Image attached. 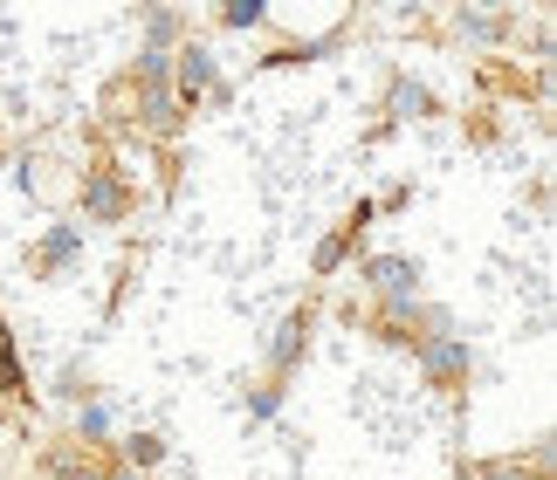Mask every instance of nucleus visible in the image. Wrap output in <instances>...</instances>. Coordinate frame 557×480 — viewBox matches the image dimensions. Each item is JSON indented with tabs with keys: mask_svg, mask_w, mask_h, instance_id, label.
I'll use <instances>...</instances> for the list:
<instances>
[{
	"mask_svg": "<svg viewBox=\"0 0 557 480\" xmlns=\"http://www.w3.org/2000/svg\"><path fill=\"white\" fill-rule=\"evenodd\" d=\"M227 83H221V55L207 49V41H180L173 49V97H180V111H200L207 97H221Z\"/></svg>",
	"mask_w": 557,
	"mask_h": 480,
	"instance_id": "1",
	"label": "nucleus"
},
{
	"mask_svg": "<svg viewBox=\"0 0 557 480\" xmlns=\"http://www.w3.org/2000/svg\"><path fill=\"white\" fill-rule=\"evenodd\" d=\"M76 227H117L132 213V186L117 179L111 165H83V192H76Z\"/></svg>",
	"mask_w": 557,
	"mask_h": 480,
	"instance_id": "2",
	"label": "nucleus"
},
{
	"mask_svg": "<svg viewBox=\"0 0 557 480\" xmlns=\"http://www.w3.org/2000/svg\"><path fill=\"white\" fill-rule=\"evenodd\" d=\"M358 275H366V289L385 310H420V261L413 254H372Z\"/></svg>",
	"mask_w": 557,
	"mask_h": 480,
	"instance_id": "3",
	"label": "nucleus"
},
{
	"mask_svg": "<svg viewBox=\"0 0 557 480\" xmlns=\"http://www.w3.org/2000/svg\"><path fill=\"white\" fill-rule=\"evenodd\" d=\"M420 370L434 384H468V370H475V351H468V337H420L413 343Z\"/></svg>",
	"mask_w": 557,
	"mask_h": 480,
	"instance_id": "4",
	"label": "nucleus"
},
{
	"mask_svg": "<svg viewBox=\"0 0 557 480\" xmlns=\"http://www.w3.org/2000/svg\"><path fill=\"white\" fill-rule=\"evenodd\" d=\"M83 261V227L76 220H55L49 233L35 240V268H41V281H62Z\"/></svg>",
	"mask_w": 557,
	"mask_h": 480,
	"instance_id": "5",
	"label": "nucleus"
},
{
	"mask_svg": "<svg viewBox=\"0 0 557 480\" xmlns=\"http://www.w3.org/2000/svg\"><path fill=\"white\" fill-rule=\"evenodd\" d=\"M310 330H317V316H310V310H289V316H283V330L269 337V370H275V378H289V370L304 364Z\"/></svg>",
	"mask_w": 557,
	"mask_h": 480,
	"instance_id": "6",
	"label": "nucleus"
},
{
	"mask_svg": "<svg viewBox=\"0 0 557 480\" xmlns=\"http://www.w3.org/2000/svg\"><path fill=\"white\" fill-rule=\"evenodd\" d=\"M351 248H358V233H351V227L324 233V240H317V254H310V275H337V268L351 261Z\"/></svg>",
	"mask_w": 557,
	"mask_h": 480,
	"instance_id": "7",
	"label": "nucleus"
},
{
	"mask_svg": "<svg viewBox=\"0 0 557 480\" xmlns=\"http://www.w3.org/2000/svg\"><path fill=\"white\" fill-rule=\"evenodd\" d=\"M331 49H337V35H317V41H289V49L262 55V70H296V62H324Z\"/></svg>",
	"mask_w": 557,
	"mask_h": 480,
	"instance_id": "8",
	"label": "nucleus"
},
{
	"mask_svg": "<svg viewBox=\"0 0 557 480\" xmlns=\"http://www.w3.org/2000/svg\"><path fill=\"white\" fill-rule=\"evenodd\" d=\"M385 103H393V117H434V90H426V83H413V76H399Z\"/></svg>",
	"mask_w": 557,
	"mask_h": 480,
	"instance_id": "9",
	"label": "nucleus"
},
{
	"mask_svg": "<svg viewBox=\"0 0 557 480\" xmlns=\"http://www.w3.org/2000/svg\"><path fill=\"white\" fill-rule=\"evenodd\" d=\"M159 460H165V440H159V432H132V440H124V467H132V473L152 480Z\"/></svg>",
	"mask_w": 557,
	"mask_h": 480,
	"instance_id": "10",
	"label": "nucleus"
},
{
	"mask_svg": "<svg viewBox=\"0 0 557 480\" xmlns=\"http://www.w3.org/2000/svg\"><path fill=\"white\" fill-rule=\"evenodd\" d=\"M138 117H145V124H152L159 138H165V130H180V97H173V90H145Z\"/></svg>",
	"mask_w": 557,
	"mask_h": 480,
	"instance_id": "11",
	"label": "nucleus"
},
{
	"mask_svg": "<svg viewBox=\"0 0 557 480\" xmlns=\"http://www.w3.org/2000/svg\"><path fill=\"white\" fill-rule=\"evenodd\" d=\"M14 391H28V370L14 357V330L0 323V399H14Z\"/></svg>",
	"mask_w": 557,
	"mask_h": 480,
	"instance_id": "12",
	"label": "nucleus"
},
{
	"mask_svg": "<svg viewBox=\"0 0 557 480\" xmlns=\"http://www.w3.org/2000/svg\"><path fill=\"white\" fill-rule=\"evenodd\" d=\"M138 90H173V55L165 49H138Z\"/></svg>",
	"mask_w": 557,
	"mask_h": 480,
	"instance_id": "13",
	"label": "nucleus"
},
{
	"mask_svg": "<svg viewBox=\"0 0 557 480\" xmlns=\"http://www.w3.org/2000/svg\"><path fill=\"white\" fill-rule=\"evenodd\" d=\"M180 28H186V21H180L173 8H152V14H145V35H152V41H145V49H165V55H173Z\"/></svg>",
	"mask_w": 557,
	"mask_h": 480,
	"instance_id": "14",
	"label": "nucleus"
},
{
	"mask_svg": "<svg viewBox=\"0 0 557 480\" xmlns=\"http://www.w3.org/2000/svg\"><path fill=\"white\" fill-rule=\"evenodd\" d=\"M262 21H269L262 0H227L221 8V28H262Z\"/></svg>",
	"mask_w": 557,
	"mask_h": 480,
	"instance_id": "15",
	"label": "nucleus"
},
{
	"mask_svg": "<svg viewBox=\"0 0 557 480\" xmlns=\"http://www.w3.org/2000/svg\"><path fill=\"white\" fill-rule=\"evenodd\" d=\"M76 432H83V440H103V432H111V405H103V399H83Z\"/></svg>",
	"mask_w": 557,
	"mask_h": 480,
	"instance_id": "16",
	"label": "nucleus"
},
{
	"mask_svg": "<svg viewBox=\"0 0 557 480\" xmlns=\"http://www.w3.org/2000/svg\"><path fill=\"white\" fill-rule=\"evenodd\" d=\"M455 28H461L468 41H496V35H503V21H496V14H475V8H461V14H455Z\"/></svg>",
	"mask_w": 557,
	"mask_h": 480,
	"instance_id": "17",
	"label": "nucleus"
},
{
	"mask_svg": "<svg viewBox=\"0 0 557 480\" xmlns=\"http://www.w3.org/2000/svg\"><path fill=\"white\" fill-rule=\"evenodd\" d=\"M283 412V384H262V391H248V419H275Z\"/></svg>",
	"mask_w": 557,
	"mask_h": 480,
	"instance_id": "18",
	"label": "nucleus"
},
{
	"mask_svg": "<svg viewBox=\"0 0 557 480\" xmlns=\"http://www.w3.org/2000/svg\"><path fill=\"white\" fill-rule=\"evenodd\" d=\"M62 399H90V370H83V364H70V370H62Z\"/></svg>",
	"mask_w": 557,
	"mask_h": 480,
	"instance_id": "19",
	"label": "nucleus"
},
{
	"mask_svg": "<svg viewBox=\"0 0 557 480\" xmlns=\"http://www.w3.org/2000/svg\"><path fill=\"white\" fill-rule=\"evenodd\" d=\"M482 480H537L523 460H496V467H482Z\"/></svg>",
	"mask_w": 557,
	"mask_h": 480,
	"instance_id": "20",
	"label": "nucleus"
},
{
	"mask_svg": "<svg viewBox=\"0 0 557 480\" xmlns=\"http://www.w3.org/2000/svg\"><path fill=\"white\" fill-rule=\"evenodd\" d=\"M406 206H413V186H393V192L379 200V213H406Z\"/></svg>",
	"mask_w": 557,
	"mask_h": 480,
	"instance_id": "21",
	"label": "nucleus"
},
{
	"mask_svg": "<svg viewBox=\"0 0 557 480\" xmlns=\"http://www.w3.org/2000/svg\"><path fill=\"white\" fill-rule=\"evenodd\" d=\"M62 480H103V473H97V467H76V460H70V467H62Z\"/></svg>",
	"mask_w": 557,
	"mask_h": 480,
	"instance_id": "22",
	"label": "nucleus"
},
{
	"mask_svg": "<svg viewBox=\"0 0 557 480\" xmlns=\"http://www.w3.org/2000/svg\"><path fill=\"white\" fill-rule=\"evenodd\" d=\"M103 480H145V473H132V467H111V473H103Z\"/></svg>",
	"mask_w": 557,
	"mask_h": 480,
	"instance_id": "23",
	"label": "nucleus"
}]
</instances>
